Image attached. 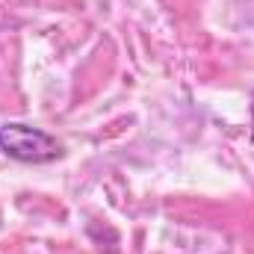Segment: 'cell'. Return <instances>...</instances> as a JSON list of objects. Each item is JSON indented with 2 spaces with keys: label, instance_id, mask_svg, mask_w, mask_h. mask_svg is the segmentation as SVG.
<instances>
[{
  "label": "cell",
  "instance_id": "1",
  "mask_svg": "<svg viewBox=\"0 0 254 254\" xmlns=\"http://www.w3.org/2000/svg\"><path fill=\"white\" fill-rule=\"evenodd\" d=\"M0 151L18 163H54L63 157V145L42 127L9 122L0 127Z\"/></svg>",
  "mask_w": 254,
  "mask_h": 254
},
{
  "label": "cell",
  "instance_id": "2",
  "mask_svg": "<svg viewBox=\"0 0 254 254\" xmlns=\"http://www.w3.org/2000/svg\"><path fill=\"white\" fill-rule=\"evenodd\" d=\"M252 139H254V107H252Z\"/></svg>",
  "mask_w": 254,
  "mask_h": 254
}]
</instances>
